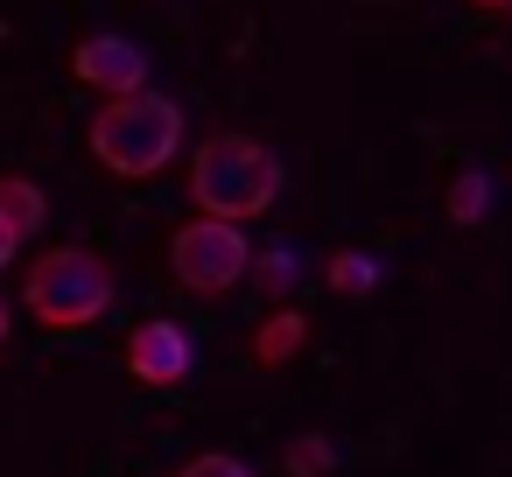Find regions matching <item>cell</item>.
Returning <instances> with one entry per match:
<instances>
[{
	"label": "cell",
	"instance_id": "cell-4",
	"mask_svg": "<svg viewBox=\"0 0 512 477\" xmlns=\"http://www.w3.org/2000/svg\"><path fill=\"white\" fill-rule=\"evenodd\" d=\"M246 260H253V239L239 232V218H190L176 239H169V267H176V281L190 288V295H204V302H218V295H232L239 281H246Z\"/></svg>",
	"mask_w": 512,
	"mask_h": 477
},
{
	"label": "cell",
	"instance_id": "cell-16",
	"mask_svg": "<svg viewBox=\"0 0 512 477\" xmlns=\"http://www.w3.org/2000/svg\"><path fill=\"white\" fill-rule=\"evenodd\" d=\"M477 8H512V0H477Z\"/></svg>",
	"mask_w": 512,
	"mask_h": 477
},
{
	"label": "cell",
	"instance_id": "cell-5",
	"mask_svg": "<svg viewBox=\"0 0 512 477\" xmlns=\"http://www.w3.org/2000/svg\"><path fill=\"white\" fill-rule=\"evenodd\" d=\"M127 372L141 386H183L197 372V337L169 316H148L134 337H127Z\"/></svg>",
	"mask_w": 512,
	"mask_h": 477
},
{
	"label": "cell",
	"instance_id": "cell-1",
	"mask_svg": "<svg viewBox=\"0 0 512 477\" xmlns=\"http://www.w3.org/2000/svg\"><path fill=\"white\" fill-rule=\"evenodd\" d=\"M183 148V106L169 92H113L99 113H92V155L99 169L127 176V183H148L176 162Z\"/></svg>",
	"mask_w": 512,
	"mask_h": 477
},
{
	"label": "cell",
	"instance_id": "cell-15",
	"mask_svg": "<svg viewBox=\"0 0 512 477\" xmlns=\"http://www.w3.org/2000/svg\"><path fill=\"white\" fill-rule=\"evenodd\" d=\"M0 344H8V302H0Z\"/></svg>",
	"mask_w": 512,
	"mask_h": 477
},
{
	"label": "cell",
	"instance_id": "cell-8",
	"mask_svg": "<svg viewBox=\"0 0 512 477\" xmlns=\"http://www.w3.org/2000/svg\"><path fill=\"white\" fill-rule=\"evenodd\" d=\"M302 344H309V316H302V309H274V316L253 330V358H260V365H288Z\"/></svg>",
	"mask_w": 512,
	"mask_h": 477
},
{
	"label": "cell",
	"instance_id": "cell-11",
	"mask_svg": "<svg viewBox=\"0 0 512 477\" xmlns=\"http://www.w3.org/2000/svg\"><path fill=\"white\" fill-rule=\"evenodd\" d=\"M246 274H260V288H267V295H288V288L302 281V253H295V246H274V253L246 260Z\"/></svg>",
	"mask_w": 512,
	"mask_h": 477
},
{
	"label": "cell",
	"instance_id": "cell-12",
	"mask_svg": "<svg viewBox=\"0 0 512 477\" xmlns=\"http://www.w3.org/2000/svg\"><path fill=\"white\" fill-rule=\"evenodd\" d=\"M330 288L337 295H372L379 288V260L372 253H337L330 260Z\"/></svg>",
	"mask_w": 512,
	"mask_h": 477
},
{
	"label": "cell",
	"instance_id": "cell-7",
	"mask_svg": "<svg viewBox=\"0 0 512 477\" xmlns=\"http://www.w3.org/2000/svg\"><path fill=\"white\" fill-rule=\"evenodd\" d=\"M43 218H50L43 183H29V176H0V225H8L15 239H36V232H43Z\"/></svg>",
	"mask_w": 512,
	"mask_h": 477
},
{
	"label": "cell",
	"instance_id": "cell-13",
	"mask_svg": "<svg viewBox=\"0 0 512 477\" xmlns=\"http://www.w3.org/2000/svg\"><path fill=\"white\" fill-rule=\"evenodd\" d=\"M183 477H253V470H246V463H239L232 449H204V456H197V463H190Z\"/></svg>",
	"mask_w": 512,
	"mask_h": 477
},
{
	"label": "cell",
	"instance_id": "cell-10",
	"mask_svg": "<svg viewBox=\"0 0 512 477\" xmlns=\"http://www.w3.org/2000/svg\"><path fill=\"white\" fill-rule=\"evenodd\" d=\"M491 211V169H463L456 183H449V218L456 225H477Z\"/></svg>",
	"mask_w": 512,
	"mask_h": 477
},
{
	"label": "cell",
	"instance_id": "cell-2",
	"mask_svg": "<svg viewBox=\"0 0 512 477\" xmlns=\"http://www.w3.org/2000/svg\"><path fill=\"white\" fill-rule=\"evenodd\" d=\"M281 183H288L281 155L267 141H253V134H211L190 155V197L211 218H239L246 225V218H260V211L281 204Z\"/></svg>",
	"mask_w": 512,
	"mask_h": 477
},
{
	"label": "cell",
	"instance_id": "cell-6",
	"mask_svg": "<svg viewBox=\"0 0 512 477\" xmlns=\"http://www.w3.org/2000/svg\"><path fill=\"white\" fill-rule=\"evenodd\" d=\"M71 71H78L92 92H106V99H113V92H141L155 64H148V50H141L134 36L99 29V36H85V43L71 50Z\"/></svg>",
	"mask_w": 512,
	"mask_h": 477
},
{
	"label": "cell",
	"instance_id": "cell-3",
	"mask_svg": "<svg viewBox=\"0 0 512 477\" xmlns=\"http://www.w3.org/2000/svg\"><path fill=\"white\" fill-rule=\"evenodd\" d=\"M22 302L36 323L50 330H85L113 309V267L85 246H50L29 274H22Z\"/></svg>",
	"mask_w": 512,
	"mask_h": 477
},
{
	"label": "cell",
	"instance_id": "cell-9",
	"mask_svg": "<svg viewBox=\"0 0 512 477\" xmlns=\"http://www.w3.org/2000/svg\"><path fill=\"white\" fill-rule=\"evenodd\" d=\"M281 463H288V477H330V470H337V442H330L323 428H309V435H295V442L281 449Z\"/></svg>",
	"mask_w": 512,
	"mask_h": 477
},
{
	"label": "cell",
	"instance_id": "cell-14",
	"mask_svg": "<svg viewBox=\"0 0 512 477\" xmlns=\"http://www.w3.org/2000/svg\"><path fill=\"white\" fill-rule=\"evenodd\" d=\"M15 246H22V239H15L8 225H0V274H8V260H15Z\"/></svg>",
	"mask_w": 512,
	"mask_h": 477
}]
</instances>
